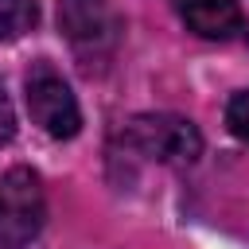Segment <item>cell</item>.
I'll return each instance as SVG.
<instances>
[{"label": "cell", "instance_id": "cell-1", "mask_svg": "<svg viewBox=\"0 0 249 249\" xmlns=\"http://www.w3.org/2000/svg\"><path fill=\"white\" fill-rule=\"evenodd\" d=\"M58 27L82 66L105 62L121 39V16L113 0H58Z\"/></svg>", "mask_w": 249, "mask_h": 249}, {"label": "cell", "instance_id": "cell-2", "mask_svg": "<svg viewBox=\"0 0 249 249\" xmlns=\"http://www.w3.org/2000/svg\"><path fill=\"white\" fill-rule=\"evenodd\" d=\"M23 97H27L31 121H35L47 136H54V140L78 136V128H82V109H78L66 78H62L47 58H39V62L27 70V78H23Z\"/></svg>", "mask_w": 249, "mask_h": 249}, {"label": "cell", "instance_id": "cell-3", "mask_svg": "<svg viewBox=\"0 0 249 249\" xmlns=\"http://www.w3.org/2000/svg\"><path fill=\"white\" fill-rule=\"evenodd\" d=\"M43 187L27 167H12L0 179V249H23L43 230Z\"/></svg>", "mask_w": 249, "mask_h": 249}, {"label": "cell", "instance_id": "cell-4", "mask_svg": "<svg viewBox=\"0 0 249 249\" xmlns=\"http://www.w3.org/2000/svg\"><path fill=\"white\" fill-rule=\"evenodd\" d=\"M124 144L136 148L148 160H163V163H191L202 152V136L191 121L171 117V113H156V117H136L124 124Z\"/></svg>", "mask_w": 249, "mask_h": 249}, {"label": "cell", "instance_id": "cell-5", "mask_svg": "<svg viewBox=\"0 0 249 249\" xmlns=\"http://www.w3.org/2000/svg\"><path fill=\"white\" fill-rule=\"evenodd\" d=\"M183 23L202 35V39H241L245 35V16L237 8V0H175Z\"/></svg>", "mask_w": 249, "mask_h": 249}, {"label": "cell", "instance_id": "cell-6", "mask_svg": "<svg viewBox=\"0 0 249 249\" xmlns=\"http://www.w3.org/2000/svg\"><path fill=\"white\" fill-rule=\"evenodd\" d=\"M39 19L35 0H0V43H12L19 35H27Z\"/></svg>", "mask_w": 249, "mask_h": 249}, {"label": "cell", "instance_id": "cell-7", "mask_svg": "<svg viewBox=\"0 0 249 249\" xmlns=\"http://www.w3.org/2000/svg\"><path fill=\"white\" fill-rule=\"evenodd\" d=\"M226 124H230V132H233L241 144H249V89H241V93L230 97V105H226Z\"/></svg>", "mask_w": 249, "mask_h": 249}, {"label": "cell", "instance_id": "cell-8", "mask_svg": "<svg viewBox=\"0 0 249 249\" xmlns=\"http://www.w3.org/2000/svg\"><path fill=\"white\" fill-rule=\"evenodd\" d=\"M16 136V109H12V101H8V93L0 89V148L8 144Z\"/></svg>", "mask_w": 249, "mask_h": 249}]
</instances>
